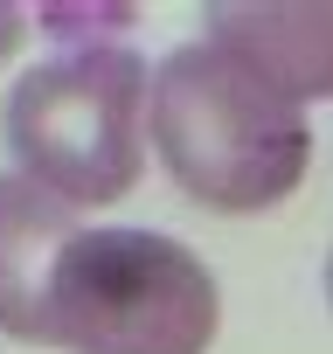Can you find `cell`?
Wrapping results in <instances>:
<instances>
[{
    "label": "cell",
    "instance_id": "cell-1",
    "mask_svg": "<svg viewBox=\"0 0 333 354\" xmlns=\"http://www.w3.org/2000/svg\"><path fill=\"white\" fill-rule=\"evenodd\" d=\"M146 132L174 188L216 216L278 209L312 167L305 104L271 91L250 63H236L209 35L160 56Z\"/></svg>",
    "mask_w": 333,
    "mask_h": 354
},
{
    "label": "cell",
    "instance_id": "cell-2",
    "mask_svg": "<svg viewBox=\"0 0 333 354\" xmlns=\"http://www.w3.org/2000/svg\"><path fill=\"white\" fill-rule=\"evenodd\" d=\"M146 111H153L146 56L91 42L35 63L8 91L0 139L35 188H49L70 209H104L125 202L146 174V139H153Z\"/></svg>",
    "mask_w": 333,
    "mask_h": 354
},
{
    "label": "cell",
    "instance_id": "cell-3",
    "mask_svg": "<svg viewBox=\"0 0 333 354\" xmlns=\"http://www.w3.org/2000/svg\"><path fill=\"white\" fill-rule=\"evenodd\" d=\"M216 271L160 230H84L49 285V347L70 354H209Z\"/></svg>",
    "mask_w": 333,
    "mask_h": 354
},
{
    "label": "cell",
    "instance_id": "cell-4",
    "mask_svg": "<svg viewBox=\"0 0 333 354\" xmlns=\"http://www.w3.org/2000/svg\"><path fill=\"white\" fill-rule=\"evenodd\" d=\"M202 28L292 104L333 97V0H216Z\"/></svg>",
    "mask_w": 333,
    "mask_h": 354
},
{
    "label": "cell",
    "instance_id": "cell-5",
    "mask_svg": "<svg viewBox=\"0 0 333 354\" xmlns=\"http://www.w3.org/2000/svg\"><path fill=\"white\" fill-rule=\"evenodd\" d=\"M77 236L84 223L70 202L35 188L28 174H0V333L49 347V285Z\"/></svg>",
    "mask_w": 333,
    "mask_h": 354
},
{
    "label": "cell",
    "instance_id": "cell-6",
    "mask_svg": "<svg viewBox=\"0 0 333 354\" xmlns=\"http://www.w3.org/2000/svg\"><path fill=\"white\" fill-rule=\"evenodd\" d=\"M326 299H333V257H326Z\"/></svg>",
    "mask_w": 333,
    "mask_h": 354
}]
</instances>
